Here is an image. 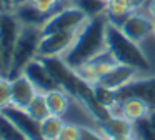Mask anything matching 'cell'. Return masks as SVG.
I'll return each instance as SVG.
<instances>
[{
    "mask_svg": "<svg viewBox=\"0 0 155 140\" xmlns=\"http://www.w3.org/2000/svg\"><path fill=\"white\" fill-rule=\"evenodd\" d=\"M108 18L105 13H100L97 17L88 18V22L78 30L74 43L70 48L62 55L64 62L70 68H78L80 65L97 58L98 55L105 53L108 50L107 47V37H105V28H107Z\"/></svg>",
    "mask_w": 155,
    "mask_h": 140,
    "instance_id": "obj_1",
    "label": "cell"
},
{
    "mask_svg": "<svg viewBox=\"0 0 155 140\" xmlns=\"http://www.w3.org/2000/svg\"><path fill=\"white\" fill-rule=\"evenodd\" d=\"M105 37H107L108 50H110V53L114 55V58L118 63L134 67V68L140 70V72L148 70L150 62L145 57V53L142 52L140 43H135L134 40H130L120 30L118 25L108 22L107 28H105Z\"/></svg>",
    "mask_w": 155,
    "mask_h": 140,
    "instance_id": "obj_2",
    "label": "cell"
},
{
    "mask_svg": "<svg viewBox=\"0 0 155 140\" xmlns=\"http://www.w3.org/2000/svg\"><path fill=\"white\" fill-rule=\"evenodd\" d=\"M40 38H42V27L22 25L20 33H18L17 42H15V47H14V52H12V62L7 73L8 78L20 75L24 72L25 65L37 57Z\"/></svg>",
    "mask_w": 155,
    "mask_h": 140,
    "instance_id": "obj_3",
    "label": "cell"
},
{
    "mask_svg": "<svg viewBox=\"0 0 155 140\" xmlns=\"http://www.w3.org/2000/svg\"><path fill=\"white\" fill-rule=\"evenodd\" d=\"M90 17L82 12L77 5H68L65 8L58 10L57 13L50 17L42 27V35L52 32H78Z\"/></svg>",
    "mask_w": 155,
    "mask_h": 140,
    "instance_id": "obj_4",
    "label": "cell"
},
{
    "mask_svg": "<svg viewBox=\"0 0 155 140\" xmlns=\"http://www.w3.org/2000/svg\"><path fill=\"white\" fill-rule=\"evenodd\" d=\"M20 28H22V23L18 22V18L14 15L12 10L0 12V48H2V55H4L5 77H7L8 68H10L12 52H14Z\"/></svg>",
    "mask_w": 155,
    "mask_h": 140,
    "instance_id": "obj_5",
    "label": "cell"
},
{
    "mask_svg": "<svg viewBox=\"0 0 155 140\" xmlns=\"http://www.w3.org/2000/svg\"><path fill=\"white\" fill-rule=\"evenodd\" d=\"M117 100L122 102L125 98H140L150 107V110H155V77H140L134 78L127 85L115 90Z\"/></svg>",
    "mask_w": 155,
    "mask_h": 140,
    "instance_id": "obj_6",
    "label": "cell"
},
{
    "mask_svg": "<svg viewBox=\"0 0 155 140\" xmlns=\"http://www.w3.org/2000/svg\"><path fill=\"white\" fill-rule=\"evenodd\" d=\"M78 32H52L42 35L37 57H62L74 43Z\"/></svg>",
    "mask_w": 155,
    "mask_h": 140,
    "instance_id": "obj_7",
    "label": "cell"
},
{
    "mask_svg": "<svg viewBox=\"0 0 155 140\" xmlns=\"http://www.w3.org/2000/svg\"><path fill=\"white\" fill-rule=\"evenodd\" d=\"M0 112L4 113L7 118H10V122L27 137V140H44L42 130H40V122L28 115L25 108L8 105L4 110H0Z\"/></svg>",
    "mask_w": 155,
    "mask_h": 140,
    "instance_id": "obj_8",
    "label": "cell"
},
{
    "mask_svg": "<svg viewBox=\"0 0 155 140\" xmlns=\"http://www.w3.org/2000/svg\"><path fill=\"white\" fill-rule=\"evenodd\" d=\"M117 63L118 62L114 58V55L110 53V50H107L105 53L98 55L97 58L90 60V62L80 65L78 68H75V73H77L82 80H85V82H88V83L94 85V83H97L107 72H110Z\"/></svg>",
    "mask_w": 155,
    "mask_h": 140,
    "instance_id": "obj_9",
    "label": "cell"
},
{
    "mask_svg": "<svg viewBox=\"0 0 155 140\" xmlns=\"http://www.w3.org/2000/svg\"><path fill=\"white\" fill-rule=\"evenodd\" d=\"M120 30L135 43H142L150 35H153V18L148 15L134 12L124 20V23L120 25Z\"/></svg>",
    "mask_w": 155,
    "mask_h": 140,
    "instance_id": "obj_10",
    "label": "cell"
},
{
    "mask_svg": "<svg viewBox=\"0 0 155 140\" xmlns=\"http://www.w3.org/2000/svg\"><path fill=\"white\" fill-rule=\"evenodd\" d=\"M22 73L34 83L37 92L47 93L54 88H58L57 82L54 80V77L50 75V72L47 70V67L44 65V62H42L38 57H35L34 60H30V62L25 65V68Z\"/></svg>",
    "mask_w": 155,
    "mask_h": 140,
    "instance_id": "obj_11",
    "label": "cell"
},
{
    "mask_svg": "<svg viewBox=\"0 0 155 140\" xmlns=\"http://www.w3.org/2000/svg\"><path fill=\"white\" fill-rule=\"evenodd\" d=\"M10 88H12V103L10 105L18 107V108H27V105L32 102V98L38 93L37 88L34 87V83L24 73L10 78Z\"/></svg>",
    "mask_w": 155,
    "mask_h": 140,
    "instance_id": "obj_12",
    "label": "cell"
},
{
    "mask_svg": "<svg viewBox=\"0 0 155 140\" xmlns=\"http://www.w3.org/2000/svg\"><path fill=\"white\" fill-rule=\"evenodd\" d=\"M138 72L140 70L134 68V67H128V65H122V63H117L110 72H107L97 83L107 87V88L112 90H118L120 87L127 85L128 82H132L134 78L138 77Z\"/></svg>",
    "mask_w": 155,
    "mask_h": 140,
    "instance_id": "obj_13",
    "label": "cell"
},
{
    "mask_svg": "<svg viewBox=\"0 0 155 140\" xmlns=\"http://www.w3.org/2000/svg\"><path fill=\"white\" fill-rule=\"evenodd\" d=\"M150 113V107L140 98H125L122 102H118V105L112 110V115H122L125 118H128L130 122H137V120L147 118Z\"/></svg>",
    "mask_w": 155,
    "mask_h": 140,
    "instance_id": "obj_14",
    "label": "cell"
},
{
    "mask_svg": "<svg viewBox=\"0 0 155 140\" xmlns=\"http://www.w3.org/2000/svg\"><path fill=\"white\" fill-rule=\"evenodd\" d=\"M97 128L107 138H117V137L132 135L134 133V122H130L122 115H110L107 120L98 122Z\"/></svg>",
    "mask_w": 155,
    "mask_h": 140,
    "instance_id": "obj_15",
    "label": "cell"
},
{
    "mask_svg": "<svg viewBox=\"0 0 155 140\" xmlns=\"http://www.w3.org/2000/svg\"><path fill=\"white\" fill-rule=\"evenodd\" d=\"M12 12H14V15L18 18V22H20L22 25L44 27V23L48 20V17L44 15L42 12H38L28 0L24 3H20V5H17V7H14Z\"/></svg>",
    "mask_w": 155,
    "mask_h": 140,
    "instance_id": "obj_16",
    "label": "cell"
},
{
    "mask_svg": "<svg viewBox=\"0 0 155 140\" xmlns=\"http://www.w3.org/2000/svg\"><path fill=\"white\" fill-rule=\"evenodd\" d=\"M45 100H47L48 110L52 115H58V117H67L68 110H70V103L74 102L72 97L67 92H64L62 88H54L50 92L45 93Z\"/></svg>",
    "mask_w": 155,
    "mask_h": 140,
    "instance_id": "obj_17",
    "label": "cell"
},
{
    "mask_svg": "<svg viewBox=\"0 0 155 140\" xmlns=\"http://www.w3.org/2000/svg\"><path fill=\"white\" fill-rule=\"evenodd\" d=\"M135 10L132 8V5L128 3V0H108L107 7H105V15H107L108 22L115 23L120 27L124 23V20L128 15H132Z\"/></svg>",
    "mask_w": 155,
    "mask_h": 140,
    "instance_id": "obj_18",
    "label": "cell"
},
{
    "mask_svg": "<svg viewBox=\"0 0 155 140\" xmlns=\"http://www.w3.org/2000/svg\"><path fill=\"white\" fill-rule=\"evenodd\" d=\"M65 118L58 115H48L45 120L40 122V130L44 140H58L62 130L65 127Z\"/></svg>",
    "mask_w": 155,
    "mask_h": 140,
    "instance_id": "obj_19",
    "label": "cell"
},
{
    "mask_svg": "<svg viewBox=\"0 0 155 140\" xmlns=\"http://www.w3.org/2000/svg\"><path fill=\"white\" fill-rule=\"evenodd\" d=\"M27 113L30 117H34L35 120H38V122H42V120H45L48 115H52L50 110H48V105H47V100H45V93L38 92L37 95L32 98V102L27 105Z\"/></svg>",
    "mask_w": 155,
    "mask_h": 140,
    "instance_id": "obj_20",
    "label": "cell"
},
{
    "mask_svg": "<svg viewBox=\"0 0 155 140\" xmlns=\"http://www.w3.org/2000/svg\"><path fill=\"white\" fill-rule=\"evenodd\" d=\"M94 92H95L97 100L105 107V108L110 110V112L118 105V100H117V93H115V90L107 88V87L100 85V83H94Z\"/></svg>",
    "mask_w": 155,
    "mask_h": 140,
    "instance_id": "obj_21",
    "label": "cell"
},
{
    "mask_svg": "<svg viewBox=\"0 0 155 140\" xmlns=\"http://www.w3.org/2000/svg\"><path fill=\"white\" fill-rule=\"evenodd\" d=\"M0 138L2 140H27V137L0 112Z\"/></svg>",
    "mask_w": 155,
    "mask_h": 140,
    "instance_id": "obj_22",
    "label": "cell"
},
{
    "mask_svg": "<svg viewBox=\"0 0 155 140\" xmlns=\"http://www.w3.org/2000/svg\"><path fill=\"white\" fill-rule=\"evenodd\" d=\"M74 5H77L82 12H85L92 18V17H97L100 13H105L107 2H104V0H78Z\"/></svg>",
    "mask_w": 155,
    "mask_h": 140,
    "instance_id": "obj_23",
    "label": "cell"
},
{
    "mask_svg": "<svg viewBox=\"0 0 155 140\" xmlns=\"http://www.w3.org/2000/svg\"><path fill=\"white\" fill-rule=\"evenodd\" d=\"M134 135L137 137V140H155V130L150 125L148 118L134 122Z\"/></svg>",
    "mask_w": 155,
    "mask_h": 140,
    "instance_id": "obj_24",
    "label": "cell"
},
{
    "mask_svg": "<svg viewBox=\"0 0 155 140\" xmlns=\"http://www.w3.org/2000/svg\"><path fill=\"white\" fill-rule=\"evenodd\" d=\"M12 103V88L10 78L5 75H0V110H4Z\"/></svg>",
    "mask_w": 155,
    "mask_h": 140,
    "instance_id": "obj_25",
    "label": "cell"
},
{
    "mask_svg": "<svg viewBox=\"0 0 155 140\" xmlns=\"http://www.w3.org/2000/svg\"><path fill=\"white\" fill-rule=\"evenodd\" d=\"M58 140H80V123L67 122Z\"/></svg>",
    "mask_w": 155,
    "mask_h": 140,
    "instance_id": "obj_26",
    "label": "cell"
},
{
    "mask_svg": "<svg viewBox=\"0 0 155 140\" xmlns=\"http://www.w3.org/2000/svg\"><path fill=\"white\" fill-rule=\"evenodd\" d=\"M80 140H108L100 130L90 128V127L80 125Z\"/></svg>",
    "mask_w": 155,
    "mask_h": 140,
    "instance_id": "obj_27",
    "label": "cell"
},
{
    "mask_svg": "<svg viewBox=\"0 0 155 140\" xmlns=\"http://www.w3.org/2000/svg\"><path fill=\"white\" fill-rule=\"evenodd\" d=\"M14 8V0H0V12H8Z\"/></svg>",
    "mask_w": 155,
    "mask_h": 140,
    "instance_id": "obj_28",
    "label": "cell"
},
{
    "mask_svg": "<svg viewBox=\"0 0 155 140\" xmlns=\"http://www.w3.org/2000/svg\"><path fill=\"white\" fill-rule=\"evenodd\" d=\"M147 10H148V15H150L152 18H155V0H148Z\"/></svg>",
    "mask_w": 155,
    "mask_h": 140,
    "instance_id": "obj_29",
    "label": "cell"
},
{
    "mask_svg": "<svg viewBox=\"0 0 155 140\" xmlns=\"http://www.w3.org/2000/svg\"><path fill=\"white\" fill-rule=\"evenodd\" d=\"M148 122H150V125L153 127V130H155V110H150V113H148Z\"/></svg>",
    "mask_w": 155,
    "mask_h": 140,
    "instance_id": "obj_30",
    "label": "cell"
},
{
    "mask_svg": "<svg viewBox=\"0 0 155 140\" xmlns=\"http://www.w3.org/2000/svg\"><path fill=\"white\" fill-rule=\"evenodd\" d=\"M108 140H137V137L132 133V135H125V137H117V138H108Z\"/></svg>",
    "mask_w": 155,
    "mask_h": 140,
    "instance_id": "obj_31",
    "label": "cell"
},
{
    "mask_svg": "<svg viewBox=\"0 0 155 140\" xmlns=\"http://www.w3.org/2000/svg\"><path fill=\"white\" fill-rule=\"evenodd\" d=\"M0 75H5V67H4V55H2V48H0Z\"/></svg>",
    "mask_w": 155,
    "mask_h": 140,
    "instance_id": "obj_32",
    "label": "cell"
},
{
    "mask_svg": "<svg viewBox=\"0 0 155 140\" xmlns=\"http://www.w3.org/2000/svg\"><path fill=\"white\" fill-rule=\"evenodd\" d=\"M24 2H27V0H14V7L20 5V3H24Z\"/></svg>",
    "mask_w": 155,
    "mask_h": 140,
    "instance_id": "obj_33",
    "label": "cell"
},
{
    "mask_svg": "<svg viewBox=\"0 0 155 140\" xmlns=\"http://www.w3.org/2000/svg\"><path fill=\"white\" fill-rule=\"evenodd\" d=\"M68 2H70V3H77L78 0H68Z\"/></svg>",
    "mask_w": 155,
    "mask_h": 140,
    "instance_id": "obj_34",
    "label": "cell"
},
{
    "mask_svg": "<svg viewBox=\"0 0 155 140\" xmlns=\"http://www.w3.org/2000/svg\"><path fill=\"white\" fill-rule=\"evenodd\" d=\"M153 35H155V18H153Z\"/></svg>",
    "mask_w": 155,
    "mask_h": 140,
    "instance_id": "obj_35",
    "label": "cell"
},
{
    "mask_svg": "<svg viewBox=\"0 0 155 140\" xmlns=\"http://www.w3.org/2000/svg\"><path fill=\"white\" fill-rule=\"evenodd\" d=\"M104 2H108V0H104Z\"/></svg>",
    "mask_w": 155,
    "mask_h": 140,
    "instance_id": "obj_36",
    "label": "cell"
},
{
    "mask_svg": "<svg viewBox=\"0 0 155 140\" xmlns=\"http://www.w3.org/2000/svg\"><path fill=\"white\" fill-rule=\"evenodd\" d=\"M0 140H2V138H0Z\"/></svg>",
    "mask_w": 155,
    "mask_h": 140,
    "instance_id": "obj_37",
    "label": "cell"
}]
</instances>
